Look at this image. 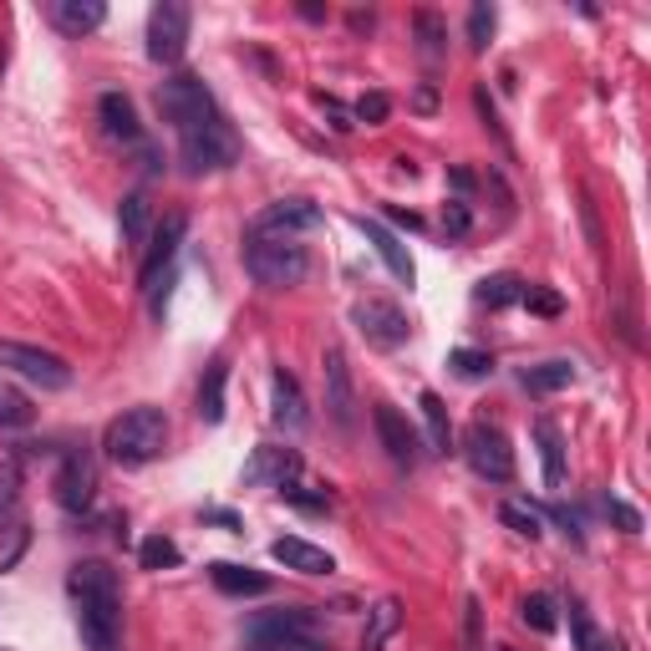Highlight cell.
Returning a JSON list of instances; mask_svg holds the SVG:
<instances>
[{
  "label": "cell",
  "instance_id": "83f0119b",
  "mask_svg": "<svg viewBox=\"0 0 651 651\" xmlns=\"http://www.w3.org/2000/svg\"><path fill=\"white\" fill-rule=\"evenodd\" d=\"M473 301L489 306V311H504V306L524 301V280L509 276V270H499V276H483L479 290H473Z\"/></svg>",
  "mask_w": 651,
  "mask_h": 651
},
{
  "label": "cell",
  "instance_id": "30bf717a",
  "mask_svg": "<svg viewBox=\"0 0 651 651\" xmlns=\"http://www.w3.org/2000/svg\"><path fill=\"white\" fill-rule=\"evenodd\" d=\"M51 489H57V504L67 509V514H87L92 499H97V459L87 453V448H67Z\"/></svg>",
  "mask_w": 651,
  "mask_h": 651
},
{
  "label": "cell",
  "instance_id": "d4e9b609",
  "mask_svg": "<svg viewBox=\"0 0 651 651\" xmlns=\"http://www.w3.org/2000/svg\"><path fill=\"white\" fill-rule=\"evenodd\" d=\"M224 387H230V362L214 357V362L204 367V382H199V418H204L209 428L224 422Z\"/></svg>",
  "mask_w": 651,
  "mask_h": 651
},
{
  "label": "cell",
  "instance_id": "60d3db41",
  "mask_svg": "<svg viewBox=\"0 0 651 651\" xmlns=\"http://www.w3.org/2000/svg\"><path fill=\"white\" fill-rule=\"evenodd\" d=\"M254 651H331V641H296V637H250Z\"/></svg>",
  "mask_w": 651,
  "mask_h": 651
},
{
  "label": "cell",
  "instance_id": "d6986e66",
  "mask_svg": "<svg viewBox=\"0 0 651 651\" xmlns=\"http://www.w3.org/2000/svg\"><path fill=\"white\" fill-rule=\"evenodd\" d=\"M270 560H280L286 570H301V575H331V570H337L331 550H321V544L301 540V534H286V540L270 544Z\"/></svg>",
  "mask_w": 651,
  "mask_h": 651
},
{
  "label": "cell",
  "instance_id": "4dcf8cb0",
  "mask_svg": "<svg viewBox=\"0 0 651 651\" xmlns=\"http://www.w3.org/2000/svg\"><path fill=\"white\" fill-rule=\"evenodd\" d=\"M519 621H524L530 631H540V637H550V631L560 627V605L550 601L544 591H534V595H524V601H519Z\"/></svg>",
  "mask_w": 651,
  "mask_h": 651
},
{
  "label": "cell",
  "instance_id": "836d02e7",
  "mask_svg": "<svg viewBox=\"0 0 651 651\" xmlns=\"http://www.w3.org/2000/svg\"><path fill=\"white\" fill-rule=\"evenodd\" d=\"M138 560H143V570H173L183 560V550L169 540V534H153V540L138 544Z\"/></svg>",
  "mask_w": 651,
  "mask_h": 651
},
{
  "label": "cell",
  "instance_id": "b9f144b4",
  "mask_svg": "<svg viewBox=\"0 0 651 651\" xmlns=\"http://www.w3.org/2000/svg\"><path fill=\"white\" fill-rule=\"evenodd\" d=\"M463 647L469 651H483V605L473 601H463Z\"/></svg>",
  "mask_w": 651,
  "mask_h": 651
},
{
  "label": "cell",
  "instance_id": "7dc6e473",
  "mask_svg": "<svg viewBox=\"0 0 651 651\" xmlns=\"http://www.w3.org/2000/svg\"><path fill=\"white\" fill-rule=\"evenodd\" d=\"M321 108H326V118H331V128H337V133H347L351 122H347V108H341L337 97H321Z\"/></svg>",
  "mask_w": 651,
  "mask_h": 651
},
{
  "label": "cell",
  "instance_id": "ba28073f",
  "mask_svg": "<svg viewBox=\"0 0 651 651\" xmlns=\"http://www.w3.org/2000/svg\"><path fill=\"white\" fill-rule=\"evenodd\" d=\"M189 26H193V11L183 0H158L153 11H148V57L158 67H173L189 47Z\"/></svg>",
  "mask_w": 651,
  "mask_h": 651
},
{
  "label": "cell",
  "instance_id": "bcb514c9",
  "mask_svg": "<svg viewBox=\"0 0 651 651\" xmlns=\"http://www.w3.org/2000/svg\"><path fill=\"white\" fill-rule=\"evenodd\" d=\"M605 514H611V519H615V524H621L627 534H641V514L627 504V499H605Z\"/></svg>",
  "mask_w": 651,
  "mask_h": 651
},
{
  "label": "cell",
  "instance_id": "5b68a950",
  "mask_svg": "<svg viewBox=\"0 0 651 651\" xmlns=\"http://www.w3.org/2000/svg\"><path fill=\"white\" fill-rule=\"evenodd\" d=\"M153 102H158V112H163V122H169L173 133H179V128H189V122H199V118H209V112H219L214 92L204 87V77H193V72L163 77V82H158V92H153Z\"/></svg>",
  "mask_w": 651,
  "mask_h": 651
},
{
  "label": "cell",
  "instance_id": "681fc988",
  "mask_svg": "<svg viewBox=\"0 0 651 651\" xmlns=\"http://www.w3.org/2000/svg\"><path fill=\"white\" fill-rule=\"evenodd\" d=\"M448 183H453V189H459V199H463V193H473V183H479V179H473L469 169H453V173H448Z\"/></svg>",
  "mask_w": 651,
  "mask_h": 651
},
{
  "label": "cell",
  "instance_id": "f35d334b",
  "mask_svg": "<svg viewBox=\"0 0 651 651\" xmlns=\"http://www.w3.org/2000/svg\"><path fill=\"white\" fill-rule=\"evenodd\" d=\"M570 631H575V647L580 651H605L601 631H595V621L585 615V605H580V601H570Z\"/></svg>",
  "mask_w": 651,
  "mask_h": 651
},
{
  "label": "cell",
  "instance_id": "2e32d148",
  "mask_svg": "<svg viewBox=\"0 0 651 651\" xmlns=\"http://www.w3.org/2000/svg\"><path fill=\"white\" fill-rule=\"evenodd\" d=\"M250 637H296V641H326L321 631V611H311V605H290V611H266L254 615Z\"/></svg>",
  "mask_w": 651,
  "mask_h": 651
},
{
  "label": "cell",
  "instance_id": "4316f807",
  "mask_svg": "<svg viewBox=\"0 0 651 651\" xmlns=\"http://www.w3.org/2000/svg\"><path fill=\"white\" fill-rule=\"evenodd\" d=\"M412 31H418V57L428 67H438L448 57V21L438 11H418L412 16Z\"/></svg>",
  "mask_w": 651,
  "mask_h": 651
},
{
  "label": "cell",
  "instance_id": "9c48e42d",
  "mask_svg": "<svg viewBox=\"0 0 651 651\" xmlns=\"http://www.w3.org/2000/svg\"><path fill=\"white\" fill-rule=\"evenodd\" d=\"M0 367H11L16 377H26V382H37V387H47V392H61V387H72V367L61 362L57 351L26 347V341H0Z\"/></svg>",
  "mask_w": 651,
  "mask_h": 651
},
{
  "label": "cell",
  "instance_id": "e0dca14e",
  "mask_svg": "<svg viewBox=\"0 0 651 651\" xmlns=\"http://www.w3.org/2000/svg\"><path fill=\"white\" fill-rule=\"evenodd\" d=\"M97 122L102 133L122 148H143V122H138V108L128 92H102L97 97Z\"/></svg>",
  "mask_w": 651,
  "mask_h": 651
},
{
  "label": "cell",
  "instance_id": "d6a6232c",
  "mask_svg": "<svg viewBox=\"0 0 651 651\" xmlns=\"http://www.w3.org/2000/svg\"><path fill=\"white\" fill-rule=\"evenodd\" d=\"M398 621H402L398 601H377V605H372V627H367V637H362V651H377V647H382V641L398 631Z\"/></svg>",
  "mask_w": 651,
  "mask_h": 651
},
{
  "label": "cell",
  "instance_id": "ffe728a7",
  "mask_svg": "<svg viewBox=\"0 0 651 651\" xmlns=\"http://www.w3.org/2000/svg\"><path fill=\"white\" fill-rule=\"evenodd\" d=\"M47 16L61 37H92L97 26L108 21V6L102 0H51Z\"/></svg>",
  "mask_w": 651,
  "mask_h": 651
},
{
  "label": "cell",
  "instance_id": "8fae6325",
  "mask_svg": "<svg viewBox=\"0 0 651 651\" xmlns=\"http://www.w3.org/2000/svg\"><path fill=\"white\" fill-rule=\"evenodd\" d=\"M183 234H189V214H163V219H158L153 234H148V244H143L138 286L153 290L158 280L169 276V270H173V254H179V244H183Z\"/></svg>",
  "mask_w": 651,
  "mask_h": 651
},
{
  "label": "cell",
  "instance_id": "5bb4252c",
  "mask_svg": "<svg viewBox=\"0 0 651 651\" xmlns=\"http://www.w3.org/2000/svg\"><path fill=\"white\" fill-rule=\"evenodd\" d=\"M301 479V453L296 448H276V443H260L244 463V483L250 489H286V483Z\"/></svg>",
  "mask_w": 651,
  "mask_h": 651
},
{
  "label": "cell",
  "instance_id": "ab89813d",
  "mask_svg": "<svg viewBox=\"0 0 651 651\" xmlns=\"http://www.w3.org/2000/svg\"><path fill=\"white\" fill-rule=\"evenodd\" d=\"M357 122H367V128H382L387 118H392V97L387 92H367V97H357Z\"/></svg>",
  "mask_w": 651,
  "mask_h": 651
},
{
  "label": "cell",
  "instance_id": "f907efd6",
  "mask_svg": "<svg viewBox=\"0 0 651 651\" xmlns=\"http://www.w3.org/2000/svg\"><path fill=\"white\" fill-rule=\"evenodd\" d=\"M499 651H514V647H499Z\"/></svg>",
  "mask_w": 651,
  "mask_h": 651
},
{
  "label": "cell",
  "instance_id": "74e56055",
  "mask_svg": "<svg viewBox=\"0 0 651 651\" xmlns=\"http://www.w3.org/2000/svg\"><path fill=\"white\" fill-rule=\"evenodd\" d=\"M494 26H499V11L479 0V6L469 11V47L473 51H489V41H494Z\"/></svg>",
  "mask_w": 651,
  "mask_h": 651
},
{
  "label": "cell",
  "instance_id": "f1b7e54d",
  "mask_svg": "<svg viewBox=\"0 0 651 651\" xmlns=\"http://www.w3.org/2000/svg\"><path fill=\"white\" fill-rule=\"evenodd\" d=\"M418 408H422V422H428V443H433V453H453V422H448L443 398H438V392H422Z\"/></svg>",
  "mask_w": 651,
  "mask_h": 651
},
{
  "label": "cell",
  "instance_id": "1f68e13d",
  "mask_svg": "<svg viewBox=\"0 0 651 651\" xmlns=\"http://www.w3.org/2000/svg\"><path fill=\"white\" fill-rule=\"evenodd\" d=\"M31 418H37L31 398H26L21 387L0 382V428H31Z\"/></svg>",
  "mask_w": 651,
  "mask_h": 651
},
{
  "label": "cell",
  "instance_id": "f6af8a7d",
  "mask_svg": "<svg viewBox=\"0 0 651 651\" xmlns=\"http://www.w3.org/2000/svg\"><path fill=\"white\" fill-rule=\"evenodd\" d=\"M524 306H530L534 316H560L565 311V301H560L555 290H540V286H524Z\"/></svg>",
  "mask_w": 651,
  "mask_h": 651
},
{
  "label": "cell",
  "instance_id": "816d5d0a",
  "mask_svg": "<svg viewBox=\"0 0 651 651\" xmlns=\"http://www.w3.org/2000/svg\"><path fill=\"white\" fill-rule=\"evenodd\" d=\"M605 651H621V647H605Z\"/></svg>",
  "mask_w": 651,
  "mask_h": 651
},
{
  "label": "cell",
  "instance_id": "603a6c76",
  "mask_svg": "<svg viewBox=\"0 0 651 651\" xmlns=\"http://www.w3.org/2000/svg\"><path fill=\"white\" fill-rule=\"evenodd\" d=\"M570 382H575V362H565V357H550V362L524 367V372H519V387H524L530 398H550V392H565Z\"/></svg>",
  "mask_w": 651,
  "mask_h": 651
},
{
  "label": "cell",
  "instance_id": "7402d4cb",
  "mask_svg": "<svg viewBox=\"0 0 651 651\" xmlns=\"http://www.w3.org/2000/svg\"><path fill=\"white\" fill-rule=\"evenodd\" d=\"M209 580H214V591H224V595H266L270 585H276L266 570L230 565V560H214V565H209Z\"/></svg>",
  "mask_w": 651,
  "mask_h": 651
},
{
  "label": "cell",
  "instance_id": "484cf974",
  "mask_svg": "<svg viewBox=\"0 0 651 651\" xmlns=\"http://www.w3.org/2000/svg\"><path fill=\"white\" fill-rule=\"evenodd\" d=\"M534 438H540V459H544V489H565V438L550 418L534 422Z\"/></svg>",
  "mask_w": 651,
  "mask_h": 651
},
{
  "label": "cell",
  "instance_id": "ee69618b",
  "mask_svg": "<svg viewBox=\"0 0 651 651\" xmlns=\"http://www.w3.org/2000/svg\"><path fill=\"white\" fill-rule=\"evenodd\" d=\"M16 494H21V469H16V463H0V519L16 509Z\"/></svg>",
  "mask_w": 651,
  "mask_h": 651
},
{
  "label": "cell",
  "instance_id": "44dd1931",
  "mask_svg": "<svg viewBox=\"0 0 651 651\" xmlns=\"http://www.w3.org/2000/svg\"><path fill=\"white\" fill-rule=\"evenodd\" d=\"M357 224H362V234H367V240H372L377 244V254H382V266L387 270H392V276H398L402 280V286H412V280H418V266H412V254H408V244H402L398 240V234H392V230H387V224H382V219H357Z\"/></svg>",
  "mask_w": 651,
  "mask_h": 651
},
{
  "label": "cell",
  "instance_id": "7bdbcfd3",
  "mask_svg": "<svg viewBox=\"0 0 651 651\" xmlns=\"http://www.w3.org/2000/svg\"><path fill=\"white\" fill-rule=\"evenodd\" d=\"M443 230L459 240V234L473 230V214H469V199H448L443 204Z\"/></svg>",
  "mask_w": 651,
  "mask_h": 651
},
{
  "label": "cell",
  "instance_id": "7a4b0ae2",
  "mask_svg": "<svg viewBox=\"0 0 651 651\" xmlns=\"http://www.w3.org/2000/svg\"><path fill=\"white\" fill-rule=\"evenodd\" d=\"M102 448H108V459L118 469H143L153 463L163 448H169V418L163 408H128L122 418L108 422V433H102Z\"/></svg>",
  "mask_w": 651,
  "mask_h": 651
},
{
  "label": "cell",
  "instance_id": "9a60e30c",
  "mask_svg": "<svg viewBox=\"0 0 651 651\" xmlns=\"http://www.w3.org/2000/svg\"><path fill=\"white\" fill-rule=\"evenodd\" d=\"M321 377H326V412L347 433L357 422V392H351V367H347V351L341 347H326V362H321Z\"/></svg>",
  "mask_w": 651,
  "mask_h": 651
},
{
  "label": "cell",
  "instance_id": "8d00e7d4",
  "mask_svg": "<svg viewBox=\"0 0 651 651\" xmlns=\"http://www.w3.org/2000/svg\"><path fill=\"white\" fill-rule=\"evenodd\" d=\"M26 544H31V524H26V519H11V524L0 530V570H16V560L26 555Z\"/></svg>",
  "mask_w": 651,
  "mask_h": 651
},
{
  "label": "cell",
  "instance_id": "52a82bcc",
  "mask_svg": "<svg viewBox=\"0 0 651 651\" xmlns=\"http://www.w3.org/2000/svg\"><path fill=\"white\" fill-rule=\"evenodd\" d=\"M351 326L367 337V347L377 351H398L412 337V321L398 301H382V296H367V301L351 306Z\"/></svg>",
  "mask_w": 651,
  "mask_h": 651
},
{
  "label": "cell",
  "instance_id": "277c9868",
  "mask_svg": "<svg viewBox=\"0 0 651 651\" xmlns=\"http://www.w3.org/2000/svg\"><path fill=\"white\" fill-rule=\"evenodd\" d=\"M244 270H250L254 286L290 290L301 286L306 270H311V250L301 240H260V234H250L244 240Z\"/></svg>",
  "mask_w": 651,
  "mask_h": 651
},
{
  "label": "cell",
  "instance_id": "6da1fadb",
  "mask_svg": "<svg viewBox=\"0 0 651 651\" xmlns=\"http://www.w3.org/2000/svg\"><path fill=\"white\" fill-rule=\"evenodd\" d=\"M67 595L77 611L87 651H122V585L108 560H82L67 575Z\"/></svg>",
  "mask_w": 651,
  "mask_h": 651
},
{
  "label": "cell",
  "instance_id": "3957f363",
  "mask_svg": "<svg viewBox=\"0 0 651 651\" xmlns=\"http://www.w3.org/2000/svg\"><path fill=\"white\" fill-rule=\"evenodd\" d=\"M179 163L193 179L234 169V163H240V138H234L230 118H224V112H209V118L179 128Z\"/></svg>",
  "mask_w": 651,
  "mask_h": 651
},
{
  "label": "cell",
  "instance_id": "d590c367",
  "mask_svg": "<svg viewBox=\"0 0 651 651\" xmlns=\"http://www.w3.org/2000/svg\"><path fill=\"white\" fill-rule=\"evenodd\" d=\"M280 499L296 504V509H306V514H326V509H331V489H321V483H286Z\"/></svg>",
  "mask_w": 651,
  "mask_h": 651
},
{
  "label": "cell",
  "instance_id": "f546056e",
  "mask_svg": "<svg viewBox=\"0 0 651 651\" xmlns=\"http://www.w3.org/2000/svg\"><path fill=\"white\" fill-rule=\"evenodd\" d=\"M499 519H504L514 534H524V540H540L544 534V514L530 499H504V504H499Z\"/></svg>",
  "mask_w": 651,
  "mask_h": 651
},
{
  "label": "cell",
  "instance_id": "c3c4849f",
  "mask_svg": "<svg viewBox=\"0 0 651 651\" xmlns=\"http://www.w3.org/2000/svg\"><path fill=\"white\" fill-rule=\"evenodd\" d=\"M204 519L209 524H224L230 534H240V514H234V509H204Z\"/></svg>",
  "mask_w": 651,
  "mask_h": 651
},
{
  "label": "cell",
  "instance_id": "4fadbf2b",
  "mask_svg": "<svg viewBox=\"0 0 651 651\" xmlns=\"http://www.w3.org/2000/svg\"><path fill=\"white\" fill-rule=\"evenodd\" d=\"M372 428H377V443L387 448V459L398 463V469H418V459H422L418 428L392 402H372Z\"/></svg>",
  "mask_w": 651,
  "mask_h": 651
},
{
  "label": "cell",
  "instance_id": "cb8c5ba5",
  "mask_svg": "<svg viewBox=\"0 0 651 651\" xmlns=\"http://www.w3.org/2000/svg\"><path fill=\"white\" fill-rule=\"evenodd\" d=\"M118 224H122V244H128V250H143L148 234H153V209H148V193L143 189H133L128 199H122Z\"/></svg>",
  "mask_w": 651,
  "mask_h": 651
},
{
  "label": "cell",
  "instance_id": "7c38bea8",
  "mask_svg": "<svg viewBox=\"0 0 651 651\" xmlns=\"http://www.w3.org/2000/svg\"><path fill=\"white\" fill-rule=\"evenodd\" d=\"M321 204H311V199H280V204L260 209L250 224V234H260V240H296V234L306 230H321Z\"/></svg>",
  "mask_w": 651,
  "mask_h": 651
},
{
  "label": "cell",
  "instance_id": "e575fe53",
  "mask_svg": "<svg viewBox=\"0 0 651 651\" xmlns=\"http://www.w3.org/2000/svg\"><path fill=\"white\" fill-rule=\"evenodd\" d=\"M448 367H453L463 382H479V377L494 372V357H489V351H479V347H459V351H448Z\"/></svg>",
  "mask_w": 651,
  "mask_h": 651
},
{
  "label": "cell",
  "instance_id": "ac0fdd59",
  "mask_svg": "<svg viewBox=\"0 0 651 651\" xmlns=\"http://www.w3.org/2000/svg\"><path fill=\"white\" fill-rule=\"evenodd\" d=\"M270 422H276L280 433H306L311 428V412H306V392L301 382L280 367L276 382H270Z\"/></svg>",
  "mask_w": 651,
  "mask_h": 651
},
{
  "label": "cell",
  "instance_id": "8992f818",
  "mask_svg": "<svg viewBox=\"0 0 651 651\" xmlns=\"http://www.w3.org/2000/svg\"><path fill=\"white\" fill-rule=\"evenodd\" d=\"M463 459H469V469L489 483L514 479V448H509V433L489 418L469 422V433H463Z\"/></svg>",
  "mask_w": 651,
  "mask_h": 651
}]
</instances>
